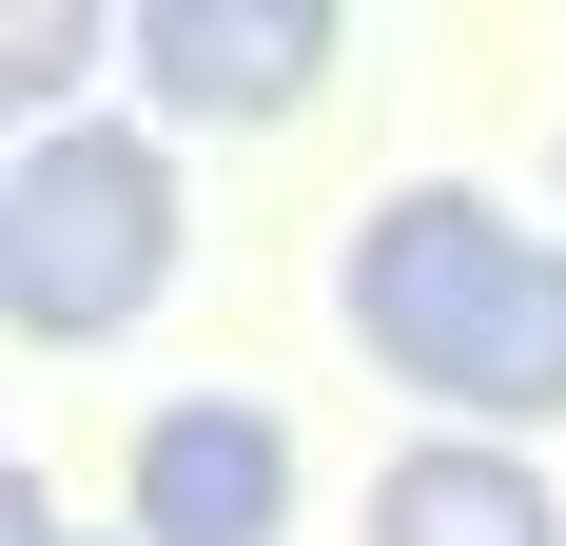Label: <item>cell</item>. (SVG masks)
Listing matches in <instances>:
<instances>
[{"mask_svg": "<svg viewBox=\"0 0 566 546\" xmlns=\"http://www.w3.org/2000/svg\"><path fill=\"white\" fill-rule=\"evenodd\" d=\"M333 313H352L371 371L450 390L469 430H566V234H527L509 196H469V176L371 196Z\"/></svg>", "mask_w": 566, "mask_h": 546, "instance_id": "1", "label": "cell"}, {"mask_svg": "<svg viewBox=\"0 0 566 546\" xmlns=\"http://www.w3.org/2000/svg\"><path fill=\"white\" fill-rule=\"evenodd\" d=\"M157 293H176V157L137 117L20 137V176H0V332H20V351H98V332H137Z\"/></svg>", "mask_w": 566, "mask_h": 546, "instance_id": "2", "label": "cell"}, {"mask_svg": "<svg viewBox=\"0 0 566 546\" xmlns=\"http://www.w3.org/2000/svg\"><path fill=\"white\" fill-rule=\"evenodd\" d=\"M117 40H137V78H157V117L254 137V117H293L352 59V0H137Z\"/></svg>", "mask_w": 566, "mask_h": 546, "instance_id": "3", "label": "cell"}, {"mask_svg": "<svg viewBox=\"0 0 566 546\" xmlns=\"http://www.w3.org/2000/svg\"><path fill=\"white\" fill-rule=\"evenodd\" d=\"M117 489H137V546H274L293 527V410L274 390H176Z\"/></svg>", "mask_w": 566, "mask_h": 546, "instance_id": "4", "label": "cell"}, {"mask_svg": "<svg viewBox=\"0 0 566 546\" xmlns=\"http://www.w3.org/2000/svg\"><path fill=\"white\" fill-rule=\"evenodd\" d=\"M371 546H566V507L509 430H430L371 469Z\"/></svg>", "mask_w": 566, "mask_h": 546, "instance_id": "5", "label": "cell"}, {"mask_svg": "<svg viewBox=\"0 0 566 546\" xmlns=\"http://www.w3.org/2000/svg\"><path fill=\"white\" fill-rule=\"evenodd\" d=\"M0 78H20V137H59V98L98 78V20H78V0H20V40H0Z\"/></svg>", "mask_w": 566, "mask_h": 546, "instance_id": "6", "label": "cell"}, {"mask_svg": "<svg viewBox=\"0 0 566 546\" xmlns=\"http://www.w3.org/2000/svg\"><path fill=\"white\" fill-rule=\"evenodd\" d=\"M0 546H78V527H59V489H40V469H0Z\"/></svg>", "mask_w": 566, "mask_h": 546, "instance_id": "7", "label": "cell"}]
</instances>
